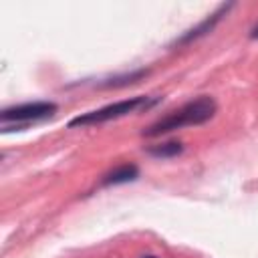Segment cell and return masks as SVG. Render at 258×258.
Instances as JSON below:
<instances>
[{
	"mask_svg": "<svg viewBox=\"0 0 258 258\" xmlns=\"http://www.w3.org/2000/svg\"><path fill=\"white\" fill-rule=\"evenodd\" d=\"M216 113V101L212 97H198L185 105H181L179 109L171 111L169 115L161 117L159 121L151 123L147 129H143L145 137H159L165 133H171L175 129L181 127H189V125H202L206 121H210Z\"/></svg>",
	"mask_w": 258,
	"mask_h": 258,
	"instance_id": "1",
	"label": "cell"
},
{
	"mask_svg": "<svg viewBox=\"0 0 258 258\" xmlns=\"http://www.w3.org/2000/svg\"><path fill=\"white\" fill-rule=\"evenodd\" d=\"M141 105H145V97H131V99H123L111 105H105L97 111H89L85 115H79L75 119L69 121V127H85V125H97V123H105L111 119H119L125 117L133 111H137Z\"/></svg>",
	"mask_w": 258,
	"mask_h": 258,
	"instance_id": "2",
	"label": "cell"
},
{
	"mask_svg": "<svg viewBox=\"0 0 258 258\" xmlns=\"http://www.w3.org/2000/svg\"><path fill=\"white\" fill-rule=\"evenodd\" d=\"M54 111H56V103L36 101V103H24V105L4 109L0 113V119H2V123H8V121H16V123L18 121H36V119H44V117L54 115Z\"/></svg>",
	"mask_w": 258,
	"mask_h": 258,
	"instance_id": "3",
	"label": "cell"
},
{
	"mask_svg": "<svg viewBox=\"0 0 258 258\" xmlns=\"http://www.w3.org/2000/svg\"><path fill=\"white\" fill-rule=\"evenodd\" d=\"M139 175V169L137 165L133 163H123L119 167H115L113 171H109L103 179V185H115V183H127V181H133L135 177Z\"/></svg>",
	"mask_w": 258,
	"mask_h": 258,
	"instance_id": "4",
	"label": "cell"
},
{
	"mask_svg": "<svg viewBox=\"0 0 258 258\" xmlns=\"http://www.w3.org/2000/svg\"><path fill=\"white\" fill-rule=\"evenodd\" d=\"M226 10H228V6H222V8H220L218 12H214L210 18H206V20H204L200 26L191 28V30H189V32H187L183 38H179V44H183V42H189V40H194V38H198V36H204L206 32H210V30L214 28V24H216V22L222 18V14H224Z\"/></svg>",
	"mask_w": 258,
	"mask_h": 258,
	"instance_id": "5",
	"label": "cell"
},
{
	"mask_svg": "<svg viewBox=\"0 0 258 258\" xmlns=\"http://www.w3.org/2000/svg\"><path fill=\"white\" fill-rule=\"evenodd\" d=\"M181 143L179 141H169V143H161V145H151L147 147V151L155 157H173L181 153Z\"/></svg>",
	"mask_w": 258,
	"mask_h": 258,
	"instance_id": "6",
	"label": "cell"
},
{
	"mask_svg": "<svg viewBox=\"0 0 258 258\" xmlns=\"http://www.w3.org/2000/svg\"><path fill=\"white\" fill-rule=\"evenodd\" d=\"M250 36H252V38H258V24H256V26L252 28V32H250Z\"/></svg>",
	"mask_w": 258,
	"mask_h": 258,
	"instance_id": "7",
	"label": "cell"
},
{
	"mask_svg": "<svg viewBox=\"0 0 258 258\" xmlns=\"http://www.w3.org/2000/svg\"><path fill=\"white\" fill-rule=\"evenodd\" d=\"M143 258H155V256H143Z\"/></svg>",
	"mask_w": 258,
	"mask_h": 258,
	"instance_id": "8",
	"label": "cell"
}]
</instances>
